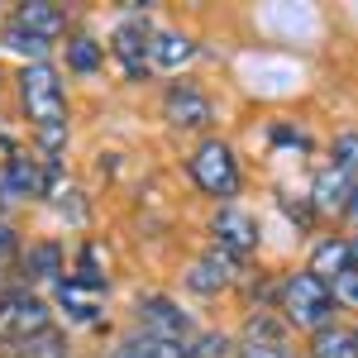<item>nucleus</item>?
I'll list each match as a JSON object with an SVG mask.
<instances>
[{
	"label": "nucleus",
	"instance_id": "23",
	"mask_svg": "<svg viewBox=\"0 0 358 358\" xmlns=\"http://www.w3.org/2000/svg\"><path fill=\"white\" fill-rule=\"evenodd\" d=\"M20 253H24V244H20L15 224L0 220V268H20Z\"/></svg>",
	"mask_w": 358,
	"mask_h": 358
},
{
	"label": "nucleus",
	"instance_id": "27",
	"mask_svg": "<svg viewBox=\"0 0 358 358\" xmlns=\"http://www.w3.org/2000/svg\"><path fill=\"white\" fill-rule=\"evenodd\" d=\"M349 263H354V268H358V234H354V239H349Z\"/></svg>",
	"mask_w": 358,
	"mask_h": 358
},
{
	"label": "nucleus",
	"instance_id": "28",
	"mask_svg": "<svg viewBox=\"0 0 358 358\" xmlns=\"http://www.w3.org/2000/svg\"><path fill=\"white\" fill-rule=\"evenodd\" d=\"M115 358H134V354H129V349H124V344H120V349H115Z\"/></svg>",
	"mask_w": 358,
	"mask_h": 358
},
{
	"label": "nucleus",
	"instance_id": "22",
	"mask_svg": "<svg viewBox=\"0 0 358 358\" xmlns=\"http://www.w3.org/2000/svg\"><path fill=\"white\" fill-rule=\"evenodd\" d=\"M330 163L339 167V172H349V177H358V129H339V134H334Z\"/></svg>",
	"mask_w": 358,
	"mask_h": 358
},
{
	"label": "nucleus",
	"instance_id": "26",
	"mask_svg": "<svg viewBox=\"0 0 358 358\" xmlns=\"http://www.w3.org/2000/svg\"><path fill=\"white\" fill-rule=\"evenodd\" d=\"M344 220L358 224V177H354V192H349V206H344Z\"/></svg>",
	"mask_w": 358,
	"mask_h": 358
},
{
	"label": "nucleus",
	"instance_id": "7",
	"mask_svg": "<svg viewBox=\"0 0 358 358\" xmlns=\"http://www.w3.org/2000/svg\"><path fill=\"white\" fill-rule=\"evenodd\" d=\"M134 325L143 334H158V339H177V344H192L196 339V320L182 310L177 296L167 292H143L134 301Z\"/></svg>",
	"mask_w": 358,
	"mask_h": 358
},
{
	"label": "nucleus",
	"instance_id": "15",
	"mask_svg": "<svg viewBox=\"0 0 358 358\" xmlns=\"http://www.w3.org/2000/svg\"><path fill=\"white\" fill-rule=\"evenodd\" d=\"M53 306L72 325H101V292H91V287L72 282V277H62L53 287Z\"/></svg>",
	"mask_w": 358,
	"mask_h": 358
},
{
	"label": "nucleus",
	"instance_id": "18",
	"mask_svg": "<svg viewBox=\"0 0 358 358\" xmlns=\"http://www.w3.org/2000/svg\"><path fill=\"white\" fill-rule=\"evenodd\" d=\"M62 62H67V72H77V77H96V72L106 67V43H96L91 34H67Z\"/></svg>",
	"mask_w": 358,
	"mask_h": 358
},
{
	"label": "nucleus",
	"instance_id": "13",
	"mask_svg": "<svg viewBox=\"0 0 358 358\" xmlns=\"http://www.w3.org/2000/svg\"><path fill=\"white\" fill-rule=\"evenodd\" d=\"M192 57H196V38L192 34H182V29H158V34H153V48H148V67H153V72L177 77Z\"/></svg>",
	"mask_w": 358,
	"mask_h": 358
},
{
	"label": "nucleus",
	"instance_id": "30",
	"mask_svg": "<svg viewBox=\"0 0 358 358\" xmlns=\"http://www.w3.org/2000/svg\"><path fill=\"white\" fill-rule=\"evenodd\" d=\"M0 86H5V77H0Z\"/></svg>",
	"mask_w": 358,
	"mask_h": 358
},
{
	"label": "nucleus",
	"instance_id": "9",
	"mask_svg": "<svg viewBox=\"0 0 358 358\" xmlns=\"http://www.w3.org/2000/svg\"><path fill=\"white\" fill-rule=\"evenodd\" d=\"M258 239H263L258 215H248V210H239V206H220V210L210 215V244H220L229 258L244 263L248 253L258 248Z\"/></svg>",
	"mask_w": 358,
	"mask_h": 358
},
{
	"label": "nucleus",
	"instance_id": "20",
	"mask_svg": "<svg viewBox=\"0 0 358 358\" xmlns=\"http://www.w3.org/2000/svg\"><path fill=\"white\" fill-rule=\"evenodd\" d=\"M306 354L310 358H358V339H354V330H344V325H325V330L310 334Z\"/></svg>",
	"mask_w": 358,
	"mask_h": 358
},
{
	"label": "nucleus",
	"instance_id": "1",
	"mask_svg": "<svg viewBox=\"0 0 358 358\" xmlns=\"http://www.w3.org/2000/svg\"><path fill=\"white\" fill-rule=\"evenodd\" d=\"M15 86H20V106L29 115L38 158L57 163V153L67 148V86H62V72L53 62H29V67H20Z\"/></svg>",
	"mask_w": 358,
	"mask_h": 358
},
{
	"label": "nucleus",
	"instance_id": "10",
	"mask_svg": "<svg viewBox=\"0 0 358 358\" xmlns=\"http://www.w3.org/2000/svg\"><path fill=\"white\" fill-rule=\"evenodd\" d=\"M234 277H239V258H229L220 244H210L206 253H196L192 268H187V292H196V296H220V292H229L234 287Z\"/></svg>",
	"mask_w": 358,
	"mask_h": 358
},
{
	"label": "nucleus",
	"instance_id": "12",
	"mask_svg": "<svg viewBox=\"0 0 358 358\" xmlns=\"http://www.w3.org/2000/svg\"><path fill=\"white\" fill-rule=\"evenodd\" d=\"M67 277V248L57 239H34L20 253V287H57Z\"/></svg>",
	"mask_w": 358,
	"mask_h": 358
},
{
	"label": "nucleus",
	"instance_id": "29",
	"mask_svg": "<svg viewBox=\"0 0 358 358\" xmlns=\"http://www.w3.org/2000/svg\"><path fill=\"white\" fill-rule=\"evenodd\" d=\"M354 339H358V325H354Z\"/></svg>",
	"mask_w": 358,
	"mask_h": 358
},
{
	"label": "nucleus",
	"instance_id": "31",
	"mask_svg": "<svg viewBox=\"0 0 358 358\" xmlns=\"http://www.w3.org/2000/svg\"><path fill=\"white\" fill-rule=\"evenodd\" d=\"M0 292H5V287H0Z\"/></svg>",
	"mask_w": 358,
	"mask_h": 358
},
{
	"label": "nucleus",
	"instance_id": "19",
	"mask_svg": "<svg viewBox=\"0 0 358 358\" xmlns=\"http://www.w3.org/2000/svg\"><path fill=\"white\" fill-rule=\"evenodd\" d=\"M306 268H310V273L320 277V282H330V287H334V277H339L344 268H349V239H339V234H330V239H320Z\"/></svg>",
	"mask_w": 358,
	"mask_h": 358
},
{
	"label": "nucleus",
	"instance_id": "3",
	"mask_svg": "<svg viewBox=\"0 0 358 358\" xmlns=\"http://www.w3.org/2000/svg\"><path fill=\"white\" fill-rule=\"evenodd\" d=\"M187 177L196 182V192H206L220 206H234V196L244 187V172H239V158L224 138H201L187 158Z\"/></svg>",
	"mask_w": 358,
	"mask_h": 358
},
{
	"label": "nucleus",
	"instance_id": "8",
	"mask_svg": "<svg viewBox=\"0 0 358 358\" xmlns=\"http://www.w3.org/2000/svg\"><path fill=\"white\" fill-rule=\"evenodd\" d=\"M163 120L172 129H210V124H215V101L196 82L177 77V82H167V91H163Z\"/></svg>",
	"mask_w": 358,
	"mask_h": 358
},
{
	"label": "nucleus",
	"instance_id": "14",
	"mask_svg": "<svg viewBox=\"0 0 358 358\" xmlns=\"http://www.w3.org/2000/svg\"><path fill=\"white\" fill-rule=\"evenodd\" d=\"M349 192H354V177L339 172L334 163H325L315 172V182H310V210H320V215H344Z\"/></svg>",
	"mask_w": 358,
	"mask_h": 358
},
{
	"label": "nucleus",
	"instance_id": "11",
	"mask_svg": "<svg viewBox=\"0 0 358 358\" xmlns=\"http://www.w3.org/2000/svg\"><path fill=\"white\" fill-rule=\"evenodd\" d=\"M48 196V163L29 153H5L0 158V201H34Z\"/></svg>",
	"mask_w": 358,
	"mask_h": 358
},
{
	"label": "nucleus",
	"instance_id": "6",
	"mask_svg": "<svg viewBox=\"0 0 358 358\" xmlns=\"http://www.w3.org/2000/svg\"><path fill=\"white\" fill-rule=\"evenodd\" d=\"M153 34H158V29L148 24V15H143V10H124V20L115 24V34H110V57L120 62V72H124L129 82H143V77L153 72V67H148Z\"/></svg>",
	"mask_w": 358,
	"mask_h": 358
},
{
	"label": "nucleus",
	"instance_id": "21",
	"mask_svg": "<svg viewBox=\"0 0 358 358\" xmlns=\"http://www.w3.org/2000/svg\"><path fill=\"white\" fill-rule=\"evenodd\" d=\"M10 358H77V354H72V339L57 330V325H48V330H38L34 339L15 344Z\"/></svg>",
	"mask_w": 358,
	"mask_h": 358
},
{
	"label": "nucleus",
	"instance_id": "17",
	"mask_svg": "<svg viewBox=\"0 0 358 358\" xmlns=\"http://www.w3.org/2000/svg\"><path fill=\"white\" fill-rule=\"evenodd\" d=\"M15 20H20L24 29H34L38 38H48V43L67 38V10H62V5L34 0V5H20V10H15Z\"/></svg>",
	"mask_w": 358,
	"mask_h": 358
},
{
	"label": "nucleus",
	"instance_id": "24",
	"mask_svg": "<svg viewBox=\"0 0 358 358\" xmlns=\"http://www.w3.org/2000/svg\"><path fill=\"white\" fill-rule=\"evenodd\" d=\"M334 301L349 306V310H358V268H354V263H349L344 273L334 277Z\"/></svg>",
	"mask_w": 358,
	"mask_h": 358
},
{
	"label": "nucleus",
	"instance_id": "5",
	"mask_svg": "<svg viewBox=\"0 0 358 358\" xmlns=\"http://www.w3.org/2000/svg\"><path fill=\"white\" fill-rule=\"evenodd\" d=\"M234 358H296V330L273 310H248L234 334Z\"/></svg>",
	"mask_w": 358,
	"mask_h": 358
},
{
	"label": "nucleus",
	"instance_id": "2",
	"mask_svg": "<svg viewBox=\"0 0 358 358\" xmlns=\"http://www.w3.org/2000/svg\"><path fill=\"white\" fill-rule=\"evenodd\" d=\"M277 310H282V320L292 330L315 334V330H325V325H334L339 301H334L330 282H320L310 268H301V273H287L277 282Z\"/></svg>",
	"mask_w": 358,
	"mask_h": 358
},
{
	"label": "nucleus",
	"instance_id": "16",
	"mask_svg": "<svg viewBox=\"0 0 358 358\" xmlns=\"http://www.w3.org/2000/svg\"><path fill=\"white\" fill-rule=\"evenodd\" d=\"M0 48H5V53H15L24 67H29V62H48V53H53V43H48V38H38L34 29H24L15 15L0 24Z\"/></svg>",
	"mask_w": 358,
	"mask_h": 358
},
{
	"label": "nucleus",
	"instance_id": "4",
	"mask_svg": "<svg viewBox=\"0 0 358 358\" xmlns=\"http://www.w3.org/2000/svg\"><path fill=\"white\" fill-rule=\"evenodd\" d=\"M53 325V306L43 301L34 287H10V292H0V349L10 354L15 344H24L34 339L38 330H48Z\"/></svg>",
	"mask_w": 358,
	"mask_h": 358
},
{
	"label": "nucleus",
	"instance_id": "25",
	"mask_svg": "<svg viewBox=\"0 0 358 358\" xmlns=\"http://www.w3.org/2000/svg\"><path fill=\"white\" fill-rule=\"evenodd\" d=\"M273 138L277 143H292V148H306V143H310L306 134H292V129H273Z\"/></svg>",
	"mask_w": 358,
	"mask_h": 358
}]
</instances>
